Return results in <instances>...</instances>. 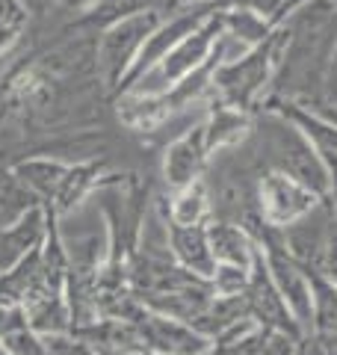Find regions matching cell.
Instances as JSON below:
<instances>
[{"label": "cell", "instance_id": "836d02e7", "mask_svg": "<svg viewBox=\"0 0 337 355\" xmlns=\"http://www.w3.org/2000/svg\"><path fill=\"white\" fill-rule=\"evenodd\" d=\"M305 3H308V0H284V6H281V12L275 15V24H278V21H284L287 15H293L296 9H299V6H305Z\"/></svg>", "mask_w": 337, "mask_h": 355}, {"label": "cell", "instance_id": "277c9868", "mask_svg": "<svg viewBox=\"0 0 337 355\" xmlns=\"http://www.w3.org/2000/svg\"><path fill=\"white\" fill-rule=\"evenodd\" d=\"M219 39H222V15L216 9L205 24L189 33L184 42H178L175 48L154 65V69L145 71L139 80H133L125 92H137V95H166V92H172L178 83H184L189 74H196L201 65L213 57Z\"/></svg>", "mask_w": 337, "mask_h": 355}, {"label": "cell", "instance_id": "44dd1931", "mask_svg": "<svg viewBox=\"0 0 337 355\" xmlns=\"http://www.w3.org/2000/svg\"><path fill=\"white\" fill-rule=\"evenodd\" d=\"M12 172L42 205H48L56 196V190H60V181L69 172V163L53 160V157H24L12 163Z\"/></svg>", "mask_w": 337, "mask_h": 355}, {"label": "cell", "instance_id": "d6986e66", "mask_svg": "<svg viewBox=\"0 0 337 355\" xmlns=\"http://www.w3.org/2000/svg\"><path fill=\"white\" fill-rule=\"evenodd\" d=\"M139 299H142L145 308L154 311V314H163V317H172V320H181V323L193 326L207 311V305L213 302V291H210V282H198V284L181 287V291L139 296Z\"/></svg>", "mask_w": 337, "mask_h": 355}, {"label": "cell", "instance_id": "ba28073f", "mask_svg": "<svg viewBox=\"0 0 337 355\" xmlns=\"http://www.w3.org/2000/svg\"><path fill=\"white\" fill-rule=\"evenodd\" d=\"M213 12H216V9H207V6H189V9H175V12H168V15L160 21V24L154 27L151 36L145 39V44H142V51H139L137 62H133L130 74L125 77V80H121V86L116 89V95H112V98H119L133 80H139L145 71L154 69V65L160 62L166 53L175 48L178 42H184L189 33L198 30ZM112 98H110V101H112Z\"/></svg>", "mask_w": 337, "mask_h": 355}, {"label": "cell", "instance_id": "d6a6232c", "mask_svg": "<svg viewBox=\"0 0 337 355\" xmlns=\"http://www.w3.org/2000/svg\"><path fill=\"white\" fill-rule=\"evenodd\" d=\"M92 3H95V0H60V12L71 21V18H77V15H83Z\"/></svg>", "mask_w": 337, "mask_h": 355}, {"label": "cell", "instance_id": "8d00e7d4", "mask_svg": "<svg viewBox=\"0 0 337 355\" xmlns=\"http://www.w3.org/2000/svg\"><path fill=\"white\" fill-rule=\"evenodd\" d=\"M334 3H337V0H334Z\"/></svg>", "mask_w": 337, "mask_h": 355}, {"label": "cell", "instance_id": "484cf974", "mask_svg": "<svg viewBox=\"0 0 337 355\" xmlns=\"http://www.w3.org/2000/svg\"><path fill=\"white\" fill-rule=\"evenodd\" d=\"M210 291L213 296H243L249 291L252 282V266H237V263H216L210 275Z\"/></svg>", "mask_w": 337, "mask_h": 355}, {"label": "cell", "instance_id": "7a4b0ae2", "mask_svg": "<svg viewBox=\"0 0 337 355\" xmlns=\"http://www.w3.org/2000/svg\"><path fill=\"white\" fill-rule=\"evenodd\" d=\"M252 146L261 160L263 172L275 169L290 175L293 181L305 184L320 198H331V172L325 157L311 146V139L302 133L287 116L278 110H261L254 113Z\"/></svg>", "mask_w": 337, "mask_h": 355}, {"label": "cell", "instance_id": "3957f363", "mask_svg": "<svg viewBox=\"0 0 337 355\" xmlns=\"http://www.w3.org/2000/svg\"><path fill=\"white\" fill-rule=\"evenodd\" d=\"M287 42V27L275 24L273 33L254 48L243 51L240 57L222 60L213 71V83H210V98L228 104L243 113H257L263 104V98L269 95L273 77L278 71L281 62V51Z\"/></svg>", "mask_w": 337, "mask_h": 355}, {"label": "cell", "instance_id": "9a60e30c", "mask_svg": "<svg viewBox=\"0 0 337 355\" xmlns=\"http://www.w3.org/2000/svg\"><path fill=\"white\" fill-rule=\"evenodd\" d=\"M166 246L175 263H181L184 270L201 275V279H210L216 270V258H213L207 240V225H172V222H166Z\"/></svg>", "mask_w": 337, "mask_h": 355}, {"label": "cell", "instance_id": "7402d4cb", "mask_svg": "<svg viewBox=\"0 0 337 355\" xmlns=\"http://www.w3.org/2000/svg\"><path fill=\"white\" fill-rule=\"evenodd\" d=\"M222 15V33L228 36L240 51H249L261 44L273 33V21L254 9H219Z\"/></svg>", "mask_w": 337, "mask_h": 355}, {"label": "cell", "instance_id": "d590c367", "mask_svg": "<svg viewBox=\"0 0 337 355\" xmlns=\"http://www.w3.org/2000/svg\"><path fill=\"white\" fill-rule=\"evenodd\" d=\"M0 355H9V352H6V347H3V343H0Z\"/></svg>", "mask_w": 337, "mask_h": 355}, {"label": "cell", "instance_id": "5b68a950", "mask_svg": "<svg viewBox=\"0 0 337 355\" xmlns=\"http://www.w3.org/2000/svg\"><path fill=\"white\" fill-rule=\"evenodd\" d=\"M163 18L166 15H160V12H145V15L125 18V21H119V24L98 33V74H101V80H104L110 98L116 95L121 80L130 74L145 39L151 36L154 27L160 24Z\"/></svg>", "mask_w": 337, "mask_h": 355}, {"label": "cell", "instance_id": "d4e9b609", "mask_svg": "<svg viewBox=\"0 0 337 355\" xmlns=\"http://www.w3.org/2000/svg\"><path fill=\"white\" fill-rule=\"evenodd\" d=\"M30 27V15L18 0H0V53L15 48Z\"/></svg>", "mask_w": 337, "mask_h": 355}, {"label": "cell", "instance_id": "1f68e13d", "mask_svg": "<svg viewBox=\"0 0 337 355\" xmlns=\"http://www.w3.org/2000/svg\"><path fill=\"white\" fill-rule=\"evenodd\" d=\"M322 101H329L337 107V44L329 62V71H325V83H322Z\"/></svg>", "mask_w": 337, "mask_h": 355}, {"label": "cell", "instance_id": "4dcf8cb0", "mask_svg": "<svg viewBox=\"0 0 337 355\" xmlns=\"http://www.w3.org/2000/svg\"><path fill=\"white\" fill-rule=\"evenodd\" d=\"M18 3L27 9L30 21H48L53 15H62L60 12V0H18Z\"/></svg>", "mask_w": 337, "mask_h": 355}, {"label": "cell", "instance_id": "e0dca14e", "mask_svg": "<svg viewBox=\"0 0 337 355\" xmlns=\"http://www.w3.org/2000/svg\"><path fill=\"white\" fill-rule=\"evenodd\" d=\"M205 130H207L210 154H222V151L243 146V142L252 137L254 116L222 104L216 98H210L207 107H205Z\"/></svg>", "mask_w": 337, "mask_h": 355}, {"label": "cell", "instance_id": "52a82bcc", "mask_svg": "<svg viewBox=\"0 0 337 355\" xmlns=\"http://www.w3.org/2000/svg\"><path fill=\"white\" fill-rule=\"evenodd\" d=\"M210 160H213V154H210V146H207L205 116H201L196 121H189V125L163 148L160 178H163L166 193L184 190V187L201 181Z\"/></svg>", "mask_w": 337, "mask_h": 355}, {"label": "cell", "instance_id": "cb8c5ba5", "mask_svg": "<svg viewBox=\"0 0 337 355\" xmlns=\"http://www.w3.org/2000/svg\"><path fill=\"white\" fill-rule=\"evenodd\" d=\"M39 205H42L39 198L18 181L12 166L0 163V225H9V222L21 219L27 210L39 207Z\"/></svg>", "mask_w": 337, "mask_h": 355}, {"label": "cell", "instance_id": "ffe728a7", "mask_svg": "<svg viewBox=\"0 0 337 355\" xmlns=\"http://www.w3.org/2000/svg\"><path fill=\"white\" fill-rule=\"evenodd\" d=\"M207 240H210V252L216 263H237V266H252L257 246L249 237V231L237 222L228 219H210L207 222Z\"/></svg>", "mask_w": 337, "mask_h": 355}, {"label": "cell", "instance_id": "6da1fadb", "mask_svg": "<svg viewBox=\"0 0 337 355\" xmlns=\"http://www.w3.org/2000/svg\"><path fill=\"white\" fill-rule=\"evenodd\" d=\"M278 24L287 27V42L281 51L278 71L269 86L263 104L322 101V83L337 44V3L334 0H308L293 15Z\"/></svg>", "mask_w": 337, "mask_h": 355}, {"label": "cell", "instance_id": "9c48e42d", "mask_svg": "<svg viewBox=\"0 0 337 355\" xmlns=\"http://www.w3.org/2000/svg\"><path fill=\"white\" fill-rule=\"evenodd\" d=\"M245 314H249L257 326L284 331V335L296 338V340L305 335L302 326L296 323L293 311L287 308L284 296L278 293V287L269 279L261 252L254 254V263H252V282H249V291H245Z\"/></svg>", "mask_w": 337, "mask_h": 355}, {"label": "cell", "instance_id": "4316f807", "mask_svg": "<svg viewBox=\"0 0 337 355\" xmlns=\"http://www.w3.org/2000/svg\"><path fill=\"white\" fill-rule=\"evenodd\" d=\"M317 275H322L325 282H331L337 287V219L331 225V234L329 240H325V249H322V258L317 263V270H313Z\"/></svg>", "mask_w": 337, "mask_h": 355}, {"label": "cell", "instance_id": "83f0119b", "mask_svg": "<svg viewBox=\"0 0 337 355\" xmlns=\"http://www.w3.org/2000/svg\"><path fill=\"white\" fill-rule=\"evenodd\" d=\"M27 329V314L18 302H0V340L9 338L12 331Z\"/></svg>", "mask_w": 337, "mask_h": 355}, {"label": "cell", "instance_id": "4fadbf2b", "mask_svg": "<svg viewBox=\"0 0 337 355\" xmlns=\"http://www.w3.org/2000/svg\"><path fill=\"white\" fill-rule=\"evenodd\" d=\"M145 12L168 15V12H175V0H95L83 15L65 21L62 30L65 33H95L98 36L101 30H107L133 15H145Z\"/></svg>", "mask_w": 337, "mask_h": 355}, {"label": "cell", "instance_id": "30bf717a", "mask_svg": "<svg viewBox=\"0 0 337 355\" xmlns=\"http://www.w3.org/2000/svg\"><path fill=\"white\" fill-rule=\"evenodd\" d=\"M334 219H337V214H334V198H331V202H320L311 214L296 219L293 225L281 228L284 249L293 254L308 272L317 270V263L322 258V249H325V240H329V234H331Z\"/></svg>", "mask_w": 337, "mask_h": 355}, {"label": "cell", "instance_id": "8fae6325", "mask_svg": "<svg viewBox=\"0 0 337 355\" xmlns=\"http://www.w3.org/2000/svg\"><path fill=\"white\" fill-rule=\"evenodd\" d=\"M137 329H139L142 347L160 355H207L213 347V340L196 331L189 323L154 314V311H148L139 320Z\"/></svg>", "mask_w": 337, "mask_h": 355}, {"label": "cell", "instance_id": "5bb4252c", "mask_svg": "<svg viewBox=\"0 0 337 355\" xmlns=\"http://www.w3.org/2000/svg\"><path fill=\"white\" fill-rule=\"evenodd\" d=\"M110 172V160H89V163H71L65 178L60 181V190L51 198V207L56 219L71 216L74 210H80L89 198L95 196V190L104 181V175Z\"/></svg>", "mask_w": 337, "mask_h": 355}, {"label": "cell", "instance_id": "2e32d148", "mask_svg": "<svg viewBox=\"0 0 337 355\" xmlns=\"http://www.w3.org/2000/svg\"><path fill=\"white\" fill-rule=\"evenodd\" d=\"M48 234V216H44V207H33L27 210L21 219L9 222V225H0V272L12 270V266L27 258L33 249H39Z\"/></svg>", "mask_w": 337, "mask_h": 355}, {"label": "cell", "instance_id": "e575fe53", "mask_svg": "<svg viewBox=\"0 0 337 355\" xmlns=\"http://www.w3.org/2000/svg\"><path fill=\"white\" fill-rule=\"evenodd\" d=\"M325 163H329V172H331V198H337V154L329 157Z\"/></svg>", "mask_w": 337, "mask_h": 355}, {"label": "cell", "instance_id": "7c38bea8", "mask_svg": "<svg viewBox=\"0 0 337 355\" xmlns=\"http://www.w3.org/2000/svg\"><path fill=\"white\" fill-rule=\"evenodd\" d=\"M293 347L296 338L275 329H263L252 317H243L219 338H213L207 355H293Z\"/></svg>", "mask_w": 337, "mask_h": 355}, {"label": "cell", "instance_id": "ac0fdd59", "mask_svg": "<svg viewBox=\"0 0 337 355\" xmlns=\"http://www.w3.org/2000/svg\"><path fill=\"white\" fill-rule=\"evenodd\" d=\"M157 207H160L163 219L172 222V225H207L213 219L210 190H207L205 178L184 187V190H172L166 196H157Z\"/></svg>", "mask_w": 337, "mask_h": 355}, {"label": "cell", "instance_id": "f1b7e54d", "mask_svg": "<svg viewBox=\"0 0 337 355\" xmlns=\"http://www.w3.org/2000/svg\"><path fill=\"white\" fill-rule=\"evenodd\" d=\"M284 0H222L219 9H254V12L266 15L275 24V15L281 12Z\"/></svg>", "mask_w": 337, "mask_h": 355}, {"label": "cell", "instance_id": "f546056e", "mask_svg": "<svg viewBox=\"0 0 337 355\" xmlns=\"http://www.w3.org/2000/svg\"><path fill=\"white\" fill-rule=\"evenodd\" d=\"M51 347V355H98L95 349H89L83 340H77L74 335H62V338H44Z\"/></svg>", "mask_w": 337, "mask_h": 355}, {"label": "cell", "instance_id": "8992f818", "mask_svg": "<svg viewBox=\"0 0 337 355\" xmlns=\"http://www.w3.org/2000/svg\"><path fill=\"white\" fill-rule=\"evenodd\" d=\"M320 202H331V198H320L317 193H311L305 184L293 181L284 172L266 169L257 181V214L269 228H287L296 219L311 214Z\"/></svg>", "mask_w": 337, "mask_h": 355}, {"label": "cell", "instance_id": "603a6c76", "mask_svg": "<svg viewBox=\"0 0 337 355\" xmlns=\"http://www.w3.org/2000/svg\"><path fill=\"white\" fill-rule=\"evenodd\" d=\"M311 287H313V317L308 335L337 343V287L317 272H311Z\"/></svg>", "mask_w": 337, "mask_h": 355}]
</instances>
